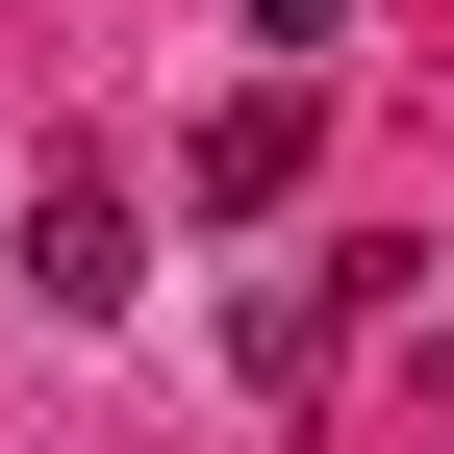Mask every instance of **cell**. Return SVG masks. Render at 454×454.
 I'll return each instance as SVG.
<instances>
[{
  "mask_svg": "<svg viewBox=\"0 0 454 454\" xmlns=\"http://www.w3.org/2000/svg\"><path fill=\"white\" fill-rule=\"evenodd\" d=\"M227 354H253V404H328V354H354V278H253V303H227Z\"/></svg>",
  "mask_w": 454,
  "mask_h": 454,
  "instance_id": "obj_3",
  "label": "cell"
},
{
  "mask_svg": "<svg viewBox=\"0 0 454 454\" xmlns=\"http://www.w3.org/2000/svg\"><path fill=\"white\" fill-rule=\"evenodd\" d=\"M303 127H328L303 76H253V101H202V227H253V202H303Z\"/></svg>",
  "mask_w": 454,
  "mask_h": 454,
  "instance_id": "obj_2",
  "label": "cell"
},
{
  "mask_svg": "<svg viewBox=\"0 0 454 454\" xmlns=\"http://www.w3.org/2000/svg\"><path fill=\"white\" fill-rule=\"evenodd\" d=\"M26 303H51V328H127V303H152V227H127L101 152H51V177H26Z\"/></svg>",
  "mask_w": 454,
  "mask_h": 454,
  "instance_id": "obj_1",
  "label": "cell"
}]
</instances>
